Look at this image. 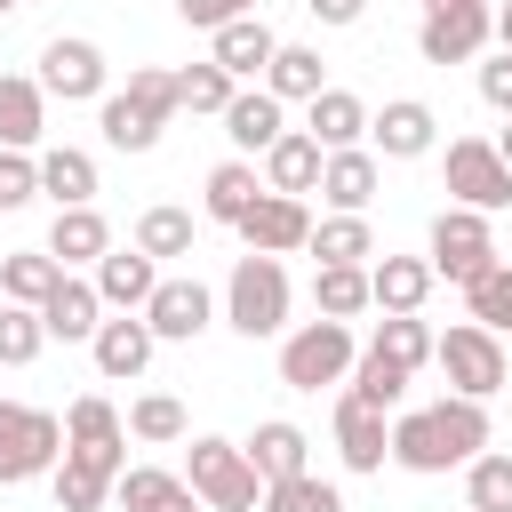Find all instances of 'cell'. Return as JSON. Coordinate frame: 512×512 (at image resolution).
<instances>
[{"label": "cell", "instance_id": "6da1fadb", "mask_svg": "<svg viewBox=\"0 0 512 512\" xmlns=\"http://www.w3.org/2000/svg\"><path fill=\"white\" fill-rule=\"evenodd\" d=\"M488 448V400H432V408H408L392 416V464L400 472H448V464H472Z\"/></svg>", "mask_w": 512, "mask_h": 512}, {"label": "cell", "instance_id": "7a4b0ae2", "mask_svg": "<svg viewBox=\"0 0 512 512\" xmlns=\"http://www.w3.org/2000/svg\"><path fill=\"white\" fill-rule=\"evenodd\" d=\"M184 480H192V496H200L208 512H256V504H264V472L248 464V448H240V440H216V432H200V440H192Z\"/></svg>", "mask_w": 512, "mask_h": 512}, {"label": "cell", "instance_id": "3957f363", "mask_svg": "<svg viewBox=\"0 0 512 512\" xmlns=\"http://www.w3.org/2000/svg\"><path fill=\"white\" fill-rule=\"evenodd\" d=\"M224 320H232L240 336H280V328H288V272H280V256L248 248V256L232 264V280H224Z\"/></svg>", "mask_w": 512, "mask_h": 512}, {"label": "cell", "instance_id": "277c9868", "mask_svg": "<svg viewBox=\"0 0 512 512\" xmlns=\"http://www.w3.org/2000/svg\"><path fill=\"white\" fill-rule=\"evenodd\" d=\"M352 360H360L352 320H304V328L280 344V384H288V392H320V384H344Z\"/></svg>", "mask_w": 512, "mask_h": 512}, {"label": "cell", "instance_id": "5b68a950", "mask_svg": "<svg viewBox=\"0 0 512 512\" xmlns=\"http://www.w3.org/2000/svg\"><path fill=\"white\" fill-rule=\"evenodd\" d=\"M56 464H64V416L24 408V400H0V488L40 480Z\"/></svg>", "mask_w": 512, "mask_h": 512}, {"label": "cell", "instance_id": "8992f818", "mask_svg": "<svg viewBox=\"0 0 512 512\" xmlns=\"http://www.w3.org/2000/svg\"><path fill=\"white\" fill-rule=\"evenodd\" d=\"M432 360H440L448 392H464V400H488V392H504V376H512L496 328H480V320H456V328L432 344Z\"/></svg>", "mask_w": 512, "mask_h": 512}, {"label": "cell", "instance_id": "52a82bcc", "mask_svg": "<svg viewBox=\"0 0 512 512\" xmlns=\"http://www.w3.org/2000/svg\"><path fill=\"white\" fill-rule=\"evenodd\" d=\"M448 200L456 208H480V216L512 208V168H504L496 136H456L448 144Z\"/></svg>", "mask_w": 512, "mask_h": 512}, {"label": "cell", "instance_id": "ba28073f", "mask_svg": "<svg viewBox=\"0 0 512 512\" xmlns=\"http://www.w3.org/2000/svg\"><path fill=\"white\" fill-rule=\"evenodd\" d=\"M488 264H496L488 216H480V208H440V216H432V272L464 288V280H480Z\"/></svg>", "mask_w": 512, "mask_h": 512}, {"label": "cell", "instance_id": "9c48e42d", "mask_svg": "<svg viewBox=\"0 0 512 512\" xmlns=\"http://www.w3.org/2000/svg\"><path fill=\"white\" fill-rule=\"evenodd\" d=\"M488 40H496V8H488V0H464V8H424V24H416L424 64H472Z\"/></svg>", "mask_w": 512, "mask_h": 512}, {"label": "cell", "instance_id": "30bf717a", "mask_svg": "<svg viewBox=\"0 0 512 512\" xmlns=\"http://www.w3.org/2000/svg\"><path fill=\"white\" fill-rule=\"evenodd\" d=\"M104 48L96 40H48L40 48V88L64 96V104H104Z\"/></svg>", "mask_w": 512, "mask_h": 512}, {"label": "cell", "instance_id": "8fae6325", "mask_svg": "<svg viewBox=\"0 0 512 512\" xmlns=\"http://www.w3.org/2000/svg\"><path fill=\"white\" fill-rule=\"evenodd\" d=\"M368 144H376V160H424V152L440 144V112H432L424 96H392V104L368 120Z\"/></svg>", "mask_w": 512, "mask_h": 512}, {"label": "cell", "instance_id": "7c38bea8", "mask_svg": "<svg viewBox=\"0 0 512 512\" xmlns=\"http://www.w3.org/2000/svg\"><path fill=\"white\" fill-rule=\"evenodd\" d=\"M232 232H240L248 248H264V256H296V248L312 240V208H304L296 192H272V184H264V200H256Z\"/></svg>", "mask_w": 512, "mask_h": 512}, {"label": "cell", "instance_id": "4fadbf2b", "mask_svg": "<svg viewBox=\"0 0 512 512\" xmlns=\"http://www.w3.org/2000/svg\"><path fill=\"white\" fill-rule=\"evenodd\" d=\"M120 472H128L120 448H64V464H56L48 480H56V504H64V512H96V504L120 488Z\"/></svg>", "mask_w": 512, "mask_h": 512}, {"label": "cell", "instance_id": "5bb4252c", "mask_svg": "<svg viewBox=\"0 0 512 512\" xmlns=\"http://www.w3.org/2000/svg\"><path fill=\"white\" fill-rule=\"evenodd\" d=\"M144 320H152V336H160V344H192V336L216 320V296H208L200 280H160V288H152V304H144Z\"/></svg>", "mask_w": 512, "mask_h": 512}, {"label": "cell", "instance_id": "9a60e30c", "mask_svg": "<svg viewBox=\"0 0 512 512\" xmlns=\"http://www.w3.org/2000/svg\"><path fill=\"white\" fill-rule=\"evenodd\" d=\"M336 456L352 464V472H384V456H392V424H384V408H368V400H336Z\"/></svg>", "mask_w": 512, "mask_h": 512}, {"label": "cell", "instance_id": "2e32d148", "mask_svg": "<svg viewBox=\"0 0 512 512\" xmlns=\"http://www.w3.org/2000/svg\"><path fill=\"white\" fill-rule=\"evenodd\" d=\"M152 288H160V256H144V248H112V256H96V296H104L112 312H144Z\"/></svg>", "mask_w": 512, "mask_h": 512}, {"label": "cell", "instance_id": "e0dca14e", "mask_svg": "<svg viewBox=\"0 0 512 512\" xmlns=\"http://www.w3.org/2000/svg\"><path fill=\"white\" fill-rule=\"evenodd\" d=\"M304 136H312L320 152H352V144L368 136V104H360L352 88H320V96L304 104Z\"/></svg>", "mask_w": 512, "mask_h": 512}, {"label": "cell", "instance_id": "ac0fdd59", "mask_svg": "<svg viewBox=\"0 0 512 512\" xmlns=\"http://www.w3.org/2000/svg\"><path fill=\"white\" fill-rule=\"evenodd\" d=\"M40 136H48V88L24 80V72H0V144L32 152Z\"/></svg>", "mask_w": 512, "mask_h": 512}, {"label": "cell", "instance_id": "d6986e66", "mask_svg": "<svg viewBox=\"0 0 512 512\" xmlns=\"http://www.w3.org/2000/svg\"><path fill=\"white\" fill-rule=\"evenodd\" d=\"M320 200L344 208V216H368V200H376V152H368V144L328 152V160H320Z\"/></svg>", "mask_w": 512, "mask_h": 512}, {"label": "cell", "instance_id": "ffe728a7", "mask_svg": "<svg viewBox=\"0 0 512 512\" xmlns=\"http://www.w3.org/2000/svg\"><path fill=\"white\" fill-rule=\"evenodd\" d=\"M40 320H48V336H64V344H88L96 328H104V296H96V280H56L48 288V304H40Z\"/></svg>", "mask_w": 512, "mask_h": 512}, {"label": "cell", "instance_id": "44dd1931", "mask_svg": "<svg viewBox=\"0 0 512 512\" xmlns=\"http://www.w3.org/2000/svg\"><path fill=\"white\" fill-rule=\"evenodd\" d=\"M152 344H160V336H152V320H144V312H136V320L120 312V320H104V328L88 336V352H96V368H104V376H144V368H152Z\"/></svg>", "mask_w": 512, "mask_h": 512}, {"label": "cell", "instance_id": "7402d4cb", "mask_svg": "<svg viewBox=\"0 0 512 512\" xmlns=\"http://www.w3.org/2000/svg\"><path fill=\"white\" fill-rule=\"evenodd\" d=\"M112 496H120V512H200L192 480L184 472H160V464H128Z\"/></svg>", "mask_w": 512, "mask_h": 512}, {"label": "cell", "instance_id": "603a6c76", "mask_svg": "<svg viewBox=\"0 0 512 512\" xmlns=\"http://www.w3.org/2000/svg\"><path fill=\"white\" fill-rule=\"evenodd\" d=\"M208 40H216V64H224L232 80H256V72L280 56V40H272V24H264V16H232V24H216Z\"/></svg>", "mask_w": 512, "mask_h": 512}, {"label": "cell", "instance_id": "cb8c5ba5", "mask_svg": "<svg viewBox=\"0 0 512 512\" xmlns=\"http://www.w3.org/2000/svg\"><path fill=\"white\" fill-rule=\"evenodd\" d=\"M96 128H104V144H112V152H152V144H160V128H168V112H152L144 96H128V88H120V96H104V104H96Z\"/></svg>", "mask_w": 512, "mask_h": 512}, {"label": "cell", "instance_id": "d4e9b609", "mask_svg": "<svg viewBox=\"0 0 512 512\" xmlns=\"http://www.w3.org/2000/svg\"><path fill=\"white\" fill-rule=\"evenodd\" d=\"M224 136H232L240 152H272V144L288 136V120H280V96H272V88H240V96L224 104Z\"/></svg>", "mask_w": 512, "mask_h": 512}, {"label": "cell", "instance_id": "484cf974", "mask_svg": "<svg viewBox=\"0 0 512 512\" xmlns=\"http://www.w3.org/2000/svg\"><path fill=\"white\" fill-rule=\"evenodd\" d=\"M48 256L72 272V264H96V256H112V224L96 216V200L88 208H56V224H48Z\"/></svg>", "mask_w": 512, "mask_h": 512}, {"label": "cell", "instance_id": "4316f807", "mask_svg": "<svg viewBox=\"0 0 512 512\" xmlns=\"http://www.w3.org/2000/svg\"><path fill=\"white\" fill-rule=\"evenodd\" d=\"M432 256H376L368 264V288H376V304L384 312H424V296H432Z\"/></svg>", "mask_w": 512, "mask_h": 512}, {"label": "cell", "instance_id": "83f0119b", "mask_svg": "<svg viewBox=\"0 0 512 512\" xmlns=\"http://www.w3.org/2000/svg\"><path fill=\"white\" fill-rule=\"evenodd\" d=\"M320 160H328V152H320V144H312L304 128H288V136H280V144L264 152V184H272V192H296V200H304V192H320Z\"/></svg>", "mask_w": 512, "mask_h": 512}, {"label": "cell", "instance_id": "f1b7e54d", "mask_svg": "<svg viewBox=\"0 0 512 512\" xmlns=\"http://www.w3.org/2000/svg\"><path fill=\"white\" fill-rule=\"evenodd\" d=\"M256 200H264V176H256L248 160H216V168H208V192H200L208 224H240Z\"/></svg>", "mask_w": 512, "mask_h": 512}, {"label": "cell", "instance_id": "f546056e", "mask_svg": "<svg viewBox=\"0 0 512 512\" xmlns=\"http://www.w3.org/2000/svg\"><path fill=\"white\" fill-rule=\"evenodd\" d=\"M248 464H256L264 480H288V472H312V440H304V424H288V416H272V424H256V440H248Z\"/></svg>", "mask_w": 512, "mask_h": 512}, {"label": "cell", "instance_id": "4dcf8cb0", "mask_svg": "<svg viewBox=\"0 0 512 512\" xmlns=\"http://www.w3.org/2000/svg\"><path fill=\"white\" fill-rule=\"evenodd\" d=\"M264 88H272L280 104H312V96L328 88V64H320V48H296V40H280V56L264 64Z\"/></svg>", "mask_w": 512, "mask_h": 512}, {"label": "cell", "instance_id": "1f68e13d", "mask_svg": "<svg viewBox=\"0 0 512 512\" xmlns=\"http://www.w3.org/2000/svg\"><path fill=\"white\" fill-rule=\"evenodd\" d=\"M40 192H48L56 208H88V200H96V160H88L80 144L40 152Z\"/></svg>", "mask_w": 512, "mask_h": 512}, {"label": "cell", "instance_id": "d6a6232c", "mask_svg": "<svg viewBox=\"0 0 512 512\" xmlns=\"http://www.w3.org/2000/svg\"><path fill=\"white\" fill-rule=\"evenodd\" d=\"M312 304H320V320H360V312L376 304L368 264H320V272H312Z\"/></svg>", "mask_w": 512, "mask_h": 512}, {"label": "cell", "instance_id": "836d02e7", "mask_svg": "<svg viewBox=\"0 0 512 512\" xmlns=\"http://www.w3.org/2000/svg\"><path fill=\"white\" fill-rule=\"evenodd\" d=\"M64 280V264L48 248H16L0 256V304H48V288Z\"/></svg>", "mask_w": 512, "mask_h": 512}, {"label": "cell", "instance_id": "e575fe53", "mask_svg": "<svg viewBox=\"0 0 512 512\" xmlns=\"http://www.w3.org/2000/svg\"><path fill=\"white\" fill-rule=\"evenodd\" d=\"M304 248H312L320 264H368V256H376V232H368V216H344V208H336V216L312 224Z\"/></svg>", "mask_w": 512, "mask_h": 512}, {"label": "cell", "instance_id": "d590c367", "mask_svg": "<svg viewBox=\"0 0 512 512\" xmlns=\"http://www.w3.org/2000/svg\"><path fill=\"white\" fill-rule=\"evenodd\" d=\"M120 440H128V424H120V408L104 392H80L64 408V448H120Z\"/></svg>", "mask_w": 512, "mask_h": 512}, {"label": "cell", "instance_id": "8d00e7d4", "mask_svg": "<svg viewBox=\"0 0 512 512\" xmlns=\"http://www.w3.org/2000/svg\"><path fill=\"white\" fill-rule=\"evenodd\" d=\"M192 240H200V224H192V208H144L136 216V248L144 256H192Z\"/></svg>", "mask_w": 512, "mask_h": 512}, {"label": "cell", "instance_id": "74e56055", "mask_svg": "<svg viewBox=\"0 0 512 512\" xmlns=\"http://www.w3.org/2000/svg\"><path fill=\"white\" fill-rule=\"evenodd\" d=\"M344 392H352V400H368V408H384V416H392V408H400V392H408V368H400V360H384V352H376V344H368V352H360V360H352V384H344Z\"/></svg>", "mask_w": 512, "mask_h": 512}, {"label": "cell", "instance_id": "f35d334b", "mask_svg": "<svg viewBox=\"0 0 512 512\" xmlns=\"http://www.w3.org/2000/svg\"><path fill=\"white\" fill-rule=\"evenodd\" d=\"M464 320H480V328H496V336L512 328V264H504V256H496L480 280H464Z\"/></svg>", "mask_w": 512, "mask_h": 512}, {"label": "cell", "instance_id": "ab89813d", "mask_svg": "<svg viewBox=\"0 0 512 512\" xmlns=\"http://www.w3.org/2000/svg\"><path fill=\"white\" fill-rule=\"evenodd\" d=\"M432 344H440V336L424 328V312H384V328H376V352H384V360H400L408 376L432 360Z\"/></svg>", "mask_w": 512, "mask_h": 512}, {"label": "cell", "instance_id": "60d3db41", "mask_svg": "<svg viewBox=\"0 0 512 512\" xmlns=\"http://www.w3.org/2000/svg\"><path fill=\"white\" fill-rule=\"evenodd\" d=\"M48 344V320L40 304H0V368H32Z\"/></svg>", "mask_w": 512, "mask_h": 512}, {"label": "cell", "instance_id": "b9f144b4", "mask_svg": "<svg viewBox=\"0 0 512 512\" xmlns=\"http://www.w3.org/2000/svg\"><path fill=\"white\" fill-rule=\"evenodd\" d=\"M264 512H344V496H336V480L288 472V480H264Z\"/></svg>", "mask_w": 512, "mask_h": 512}, {"label": "cell", "instance_id": "7bdbcfd3", "mask_svg": "<svg viewBox=\"0 0 512 512\" xmlns=\"http://www.w3.org/2000/svg\"><path fill=\"white\" fill-rule=\"evenodd\" d=\"M176 88H184V112H216V120H224V104L240 96V80H232L216 56H208V64H184V72H176Z\"/></svg>", "mask_w": 512, "mask_h": 512}, {"label": "cell", "instance_id": "ee69618b", "mask_svg": "<svg viewBox=\"0 0 512 512\" xmlns=\"http://www.w3.org/2000/svg\"><path fill=\"white\" fill-rule=\"evenodd\" d=\"M464 504L472 512H512V456H472L464 464Z\"/></svg>", "mask_w": 512, "mask_h": 512}, {"label": "cell", "instance_id": "f6af8a7d", "mask_svg": "<svg viewBox=\"0 0 512 512\" xmlns=\"http://www.w3.org/2000/svg\"><path fill=\"white\" fill-rule=\"evenodd\" d=\"M128 432H136V440H184V400L144 392V400L128 408Z\"/></svg>", "mask_w": 512, "mask_h": 512}, {"label": "cell", "instance_id": "bcb514c9", "mask_svg": "<svg viewBox=\"0 0 512 512\" xmlns=\"http://www.w3.org/2000/svg\"><path fill=\"white\" fill-rule=\"evenodd\" d=\"M24 200H40V160L0 144V208H24Z\"/></svg>", "mask_w": 512, "mask_h": 512}, {"label": "cell", "instance_id": "7dc6e473", "mask_svg": "<svg viewBox=\"0 0 512 512\" xmlns=\"http://www.w3.org/2000/svg\"><path fill=\"white\" fill-rule=\"evenodd\" d=\"M128 96H144L152 112H184V88H176V72H160V64H136V72H128Z\"/></svg>", "mask_w": 512, "mask_h": 512}, {"label": "cell", "instance_id": "c3c4849f", "mask_svg": "<svg viewBox=\"0 0 512 512\" xmlns=\"http://www.w3.org/2000/svg\"><path fill=\"white\" fill-rule=\"evenodd\" d=\"M176 16L200 24V32H216V24H232V16H256V0H176Z\"/></svg>", "mask_w": 512, "mask_h": 512}, {"label": "cell", "instance_id": "681fc988", "mask_svg": "<svg viewBox=\"0 0 512 512\" xmlns=\"http://www.w3.org/2000/svg\"><path fill=\"white\" fill-rule=\"evenodd\" d=\"M480 96H488V104H496V112L512 120V48H504L496 64H480Z\"/></svg>", "mask_w": 512, "mask_h": 512}, {"label": "cell", "instance_id": "f907efd6", "mask_svg": "<svg viewBox=\"0 0 512 512\" xmlns=\"http://www.w3.org/2000/svg\"><path fill=\"white\" fill-rule=\"evenodd\" d=\"M304 8H312L320 24H360V16H368V0H304Z\"/></svg>", "mask_w": 512, "mask_h": 512}, {"label": "cell", "instance_id": "816d5d0a", "mask_svg": "<svg viewBox=\"0 0 512 512\" xmlns=\"http://www.w3.org/2000/svg\"><path fill=\"white\" fill-rule=\"evenodd\" d=\"M496 40H504V48H512V0H504V8H496Z\"/></svg>", "mask_w": 512, "mask_h": 512}, {"label": "cell", "instance_id": "f5cc1de1", "mask_svg": "<svg viewBox=\"0 0 512 512\" xmlns=\"http://www.w3.org/2000/svg\"><path fill=\"white\" fill-rule=\"evenodd\" d=\"M496 152H504V168H512V120H504V136H496Z\"/></svg>", "mask_w": 512, "mask_h": 512}, {"label": "cell", "instance_id": "db71d44e", "mask_svg": "<svg viewBox=\"0 0 512 512\" xmlns=\"http://www.w3.org/2000/svg\"><path fill=\"white\" fill-rule=\"evenodd\" d=\"M424 8H464V0H424Z\"/></svg>", "mask_w": 512, "mask_h": 512}, {"label": "cell", "instance_id": "11a10c76", "mask_svg": "<svg viewBox=\"0 0 512 512\" xmlns=\"http://www.w3.org/2000/svg\"><path fill=\"white\" fill-rule=\"evenodd\" d=\"M8 8H24V0H0V16H8Z\"/></svg>", "mask_w": 512, "mask_h": 512}, {"label": "cell", "instance_id": "9f6ffc18", "mask_svg": "<svg viewBox=\"0 0 512 512\" xmlns=\"http://www.w3.org/2000/svg\"><path fill=\"white\" fill-rule=\"evenodd\" d=\"M464 512H472V504H464Z\"/></svg>", "mask_w": 512, "mask_h": 512}]
</instances>
